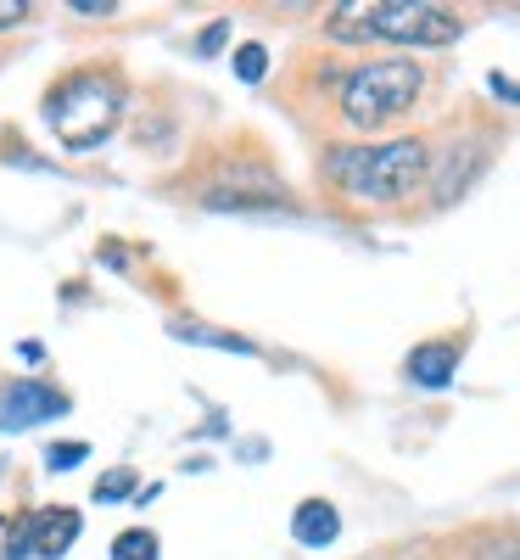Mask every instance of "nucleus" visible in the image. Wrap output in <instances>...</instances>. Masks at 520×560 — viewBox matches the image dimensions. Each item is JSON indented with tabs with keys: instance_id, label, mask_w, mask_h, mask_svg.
I'll list each match as a JSON object with an SVG mask.
<instances>
[{
	"instance_id": "obj_1",
	"label": "nucleus",
	"mask_w": 520,
	"mask_h": 560,
	"mask_svg": "<svg viewBox=\"0 0 520 560\" xmlns=\"http://www.w3.org/2000/svg\"><path fill=\"white\" fill-rule=\"evenodd\" d=\"M425 174H432V147L414 135L381 140V147H330L324 152V179L358 202H403L425 185Z\"/></svg>"
},
{
	"instance_id": "obj_2",
	"label": "nucleus",
	"mask_w": 520,
	"mask_h": 560,
	"mask_svg": "<svg viewBox=\"0 0 520 560\" xmlns=\"http://www.w3.org/2000/svg\"><path fill=\"white\" fill-rule=\"evenodd\" d=\"M123 79L107 68H90V73H68L51 96H45V124L57 129V140L68 152L84 147H102V140L118 129L123 118Z\"/></svg>"
},
{
	"instance_id": "obj_3",
	"label": "nucleus",
	"mask_w": 520,
	"mask_h": 560,
	"mask_svg": "<svg viewBox=\"0 0 520 560\" xmlns=\"http://www.w3.org/2000/svg\"><path fill=\"white\" fill-rule=\"evenodd\" d=\"M464 18L432 0H369V7H336L330 34L336 39H392V45H453Z\"/></svg>"
},
{
	"instance_id": "obj_4",
	"label": "nucleus",
	"mask_w": 520,
	"mask_h": 560,
	"mask_svg": "<svg viewBox=\"0 0 520 560\" xmlns=\"http://www.w3.org/2000/svg\"><path fill=\"white\" fill-rule=\"evenodd\" d=\"M419 90H425V73L409 57L364 62L342 79V118L353 129H387L419 102Z\"/></svg>"
},
{
	"instance_id": "obj_5",
	"label": "nucleus",
	"mask_w": 520,
	"mask_h": 560,
	"mask_svg": "<svg viewBox=\"0 0 520 560\" xmlns=\"http://www.w3.org/2000/svg\"><path fill=\"white\" fill-rule=\"evenodd\" d=\"M51 415H68V393L45 387V382H12L0 393V432H23V427L51 420Z\"/></svg>"
},
{
	"instance_id": "obj_6",
	"label": "nucleus",
	"mask_w": 520,
	"mask_h": 560,
	"mask_svg": "<svg viewBox=\"0 0 520 560\" xmlns=\"http://www.w3.org/2000/svg\"><path fill=\"white\" fill-rule=\"evenodd\" d=\"M84 533V516L73 504H45V510H28V538H34V555L39 560H62L73 549V538Z\"/></svg>"
},
{
	"instance_id": "obj_7",
	"label": "nucleus",
	"mask_w": 520,
	"mask_h": 560,
	"mask_svg": "<svg viewBox=\"0 0 520 560\" xmlns=\"http://www.w3.org/2000/svg\"><path fill=\"white\" fill-rule=\"evenodd\" d=\"M403 370H409L414 387H448L453 370H459V342H419L403 359Z\"/></svg>"
},
{
	"instance_id": "obj_8",
	"label": "nucleus",
	"mask_w": 520,
	"mask_h": 560,
	"mask_svg": "<svg viewBox=\"0 0 520 560\" xmlns=\"http://www.w3.org/2000/svg\"><path fill=\"white\" fill-rule=\"evenodd\" d=\"M292 538H297V544H308V549L336 544V538H342V516H336V504H330V499H303V504H297V516H292Z\"/></svg>"
},
{
	"instance_id": "obj_9",
	"label": "nucleus",
	"mask_w": 520,
	"mask_h": 560,
	"mask_svg": "<svg viewBox=\"0 0 520 560\" xmlns=\"http://www.w3.org/2000/svg\"><path fill=\"white\" fill-rule=\"evenodd\" d=\"M157 533L152 527H129V533H118L113 538V560H157Z\"/></svg>"
},
{
	"instance_id": "obj_10",
	"label": "nucleus",
	"mask_w": 520,
	"mask_h": 560,
	"mask_svg": "<svg viewBox=\"0 0 520 560\" xmlns=\"http://www.w3.org/2000/svg\"><path fill=\"white\" fill-rule=\"evenodd\" d=\"M174 337L179 342H208V348H229V353H252V342H241V337H213V331H202V325H174Z\"/></svg>"
},
{
	"instance_id": "obj_11",
	"label": "nucleus",
	"mask_w": 520,
	"mask_h": 560,
	"mask_svg": "<svg viewBox=\"0 0 520 560\" xmlns=\"http://www.w3.org/2000/svg\"><path fill=\"white\" fill-rule=\"evenodd\" d=\"M235 73H241L247 84H258V79L269 73V51H263V45H258V39H247V45H241V51H235Z\"/></svg>"
},
{
	"instance_id": "obj_12",
	"label": "nucleus",
	"mask_w": 520,
	"mask_h": 560,
	"mask_svg": "<svg viewBox=\"0 0 520 560\" xmlns=\"http://www.w3.org/2000/svg\"><path fill=\"white\" fill-rule=\"evenodd\" d=\"M45 459H51V471H73L79 459H90V443H51Z\"/></svg>"
},
{
	"instance_id": "obj_13",
	"label": "nucleus",
	"mask_w": 520,
	"mask_h": 560,
	"mask_svg": "<svg viewBox=\"0 0 520 560\" xmlns=\"http://www.w3.org/2000/svg\"><path fill=\"white\" fill-rule=\"evenodd\" d=\"M129 488H134V477H129V471H113V477L96 482V504H113V499H123Z\"/></svg>"
},
{
	"instance_id": "obj_14",
	"label": "nucleus",
	"mask_w": 520,
	"mask_h": 560,
	"mask_svg": "<svg viewBox=\"0 0 520 560\" xmlns=\"http://www.w3.org/2000/svg\"><path fill=\"white\" fill-rule=\"evenodd\" d=\"M28 18H34L28 0H0V28H17V23H28Z\"/></svg>"
},
{
	"instance_id": "obj_15",
	"label": "nucleus",
	"mask_w": 520,
	"mask_h": 560,
	"mask_svg": "<svg viewBox=\"0 0 520 560\" xmlns=\"http://www.w3.org/2000/svg\"><path fill=\"white\" fill-rule=\"evenodd\" d=\"M224 39H229V23L218 18V23H208V28H202V39H197V51H202V57H213V51H218Z\"/></svg>"
},
{
	"instance_id": "obj_16",
	"label": "nucleus",
	"mask_w": 520,
	"mask_h": 560,
	"mask_svg": "<svg viewBox=\"0 0 520 560\" xmlns=\"http://www.w3.org/2000/svg\"><path fill=\"white\" fill-rule=\"evenodd\" d=\"M73 12L79 18H113L118 7H113V0H73Z\"/></svg>"
}]
</instances>
